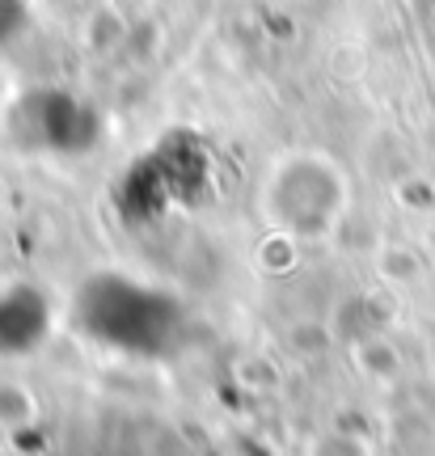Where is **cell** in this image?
Masks as SVG:
<instances>
[{
    "label": "cell",
    "mask_w": 435,
    "mask_h": 456,
    "mask_svg": "<svg viewBox=\"0 0 435 456\" xmlns=\"http://www.w3.org/2000/svg\"><path fill=\"white\" fill-rule=\"evenodd\" d=\"M267 224L288 237H325L347 212V178L325 152H288L267 169L259 191Z\"/></svg>",
    "instance_id": "obj_1"
},
{
    "label": "cell",
    "mask_w": 435,
    "mask_h": 456,
    "mask_svg": "<svg viewBox=\"0 0 435 456\" xmlns=\"http://www.w3.org/2000/svg\"><path fill=\"white\" fill-rule=\"evenodd\" d=\"M34 414H38V402H34V393L21 380H0V427L4 431L30 427Z\"/></svg>",
    "instance_id": "obj_2"
},
{
    "label": "cell",
    "mask_w": 435,
    "mask_h": 456,
    "mask_svg": "<svg viewBox=\"0 0 435 456\" xmlns=\"http://www.w3.org/2000/svg\"><path fill=\"white\" fill-rule=\"evenodd\" d=\"M305 456H372L368 444L351 431H322L305 444Z\"/></svg>",
    "instance_id": "obj_3"
}]
</instances>
